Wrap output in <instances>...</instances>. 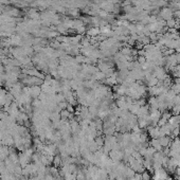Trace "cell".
Listing matches in <instances>:
<instances>
[{
  "label": "cell",
  "instance_id": "1",
  "mask_svg": "<svg viewBox=\"0 0 180 180\" xmlns=\"http://www.w3.org/2000/svg\"><path fill=\"white\" fill-rule=\"evenodd\" d=\"M158 140H159V142H160L161 145H162V147H166L167 145H169V143H171L169 137H166V136L160 137V139H158Z\"/></svg>",
  "mask_w": 180,
  "mask_h": 180
},
{
  "label": "cell",
  "instance_id": "2",
  "mask_svg": "<svg viewBox=\"0 0 180 180\" xmlns=\"http://www.w3.org/2000/svg\"><path fill=\"white\" fill-rule=\"evenodd\" d=\"M152 146L154 150H158V152H161V150H162V145L160 144V142H159L158 139H152Z\"/></svg>",
  "mask_w": 180,
  "mask_h": 180
},
{
  "label": "cell",
  "instance_id": "3",
  "mask_svg": "<svg viewBox=\"0 0 180 180\" xmlns=\"http://www.w3.org/2000/svg\"><path fill=\"white\" fill-rule=\"evenodd\" d=\"M163 17L169 18V17H171V11H169V10H164L163 11Z\"/></svg>",
  "mask_w": 180,
  "mask_h": 180
},
{
  "label": "cell",
  "instance_id": "4",
  "mask_svg": "<svg viewBox=\"0 0 180 180\" xmlns=\"http://www.w3.org/2000/svg\"><path fill=\"white\" fill-rule=\"evenodd\" d=\"M165 180H173V179H172V178H166Z\"/></svg>",
  "mask_w": 180,
  "mask_h": 180
}]
</instances>
